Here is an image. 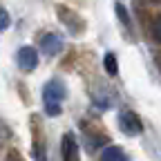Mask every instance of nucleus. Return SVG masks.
<instances>
[{
  "label": "nucleus",
  "instance_id": "1",
  "mask_svg": "<svg viewBox=\"0 0 161 161\" xmlns=\"http://www.w3.org/2000/svg\"><path fill=\"white\" fill-rule=\"evenodd\" d=\"M67 96V87L60 78H52L43 87V103L47 116H60L63 114V101Z\"/></svg>",
  "mask_w": 161,
  "mask_h": 161
},
{
  "label": "nucleus",
  "instance_id": "2",
  "mask_svg": "<svg viewBox=\"0 0 161 161\" xmlns=\"http://www.w3.org/2000/svg\"><path fill=\"white\" fill-rule=\"evenodd\" d=\"M56 16H58L60 23H63V27L69 31V36H80L85 31V27H87L85 18L80 16L78 11L69 9L67 5H56Z\"/></svg>",
  "mask_w": 161,
  "mask_h": 161
},
{
  "label": "nucleus",
  "instance_id": "3",
  "mask_svg": "<svg viewBox=\"0 0 161 161\" xmlns=\"http://www.w3.org/2000/svg\"><path fill=\"white\" fill-rule=\"evenodd\" d=\"M119 128L128 136H139L143 132V123H141V119L132 110H121L119 112Z\"/></svg>",
  "mask_w": 161,
  "mask_h": 161
},
{
  "label": "nucleus",
  "instance_id": "4",
  "mask_svg": "<svg viewBox=\"0 0 161 161\" xmlns=\"http://www.w3.org/2000/svg\"><path fill=\"white\" fill-rule=\"evenodd\" d=\"M16 63L23 72H34L38 67V52L31 45H25L16 52Z\"/></svg>",
  "mask_w": 161,
  "mask_h": 161
},
{
  "label": "nucleus",
  "instance_id": "5",
  "mask_svg": "<svg viewBox=\"0 0 161 161\" xmlns=\"http://www.w3.org/2000/svg\"><path fill=\"white\" fill-rule=\"evenodd\" d=\"M60 154H63V161H80V150L72 132H65L60 139Z\"/></svg>",
  "mask_w": 161,
  "mask_h": 161
},
{
  "label": "nucleus",
  "instance_id": "6",
  "mask_svg": "<svg viewBox=\"0 0 161 161\" xmlns=\"http://www.w3.org/2000/svg\"><path fill=\"white\" fill-rule=\"evenodd\" d=\"M63 47H65L63 38H60L58 34H54V31L43 34V38H40V52H43L45 56H56V54L63 52Z\"/></svg>",
  "mask_w": 161,
  "mask_h": 161
},
{
  "label": "nucleus",
  "instance_id": "7",
  "mask_svg": "<svg viewBox=\"0 0 161 161\" xmlns=\"http://www.w3.org/2000/svg\"><path fill=\"white\" fill-rule=\"evenodd\" d=\"M31 152L36 161H47V148H45V139L40 136V132H36L34 143H31Z\"/></svg>",
  "mask_w": 161,
  "mask_h": 161
},
{
  "label": "nucleus",
  "instance_id": "8",
  "mask_svg": "<svg viewBox=\"0 0 161 161\" xmlns=\"http://www.w3.org/2000/svg\"><path fill=\"white\" fill-rule=\"evenodd\" d=\"M114 11H116V18L121 20V25H123L128 31H132V20H130V14H128L125 5L121 3V0H116V3H114Z\"/></svg>",
  "mask_w": 161,
  "mask_h": 161
},
{
  "label": "nucleus",
  "instance_id": "9",
  "mask_svg": "<svg viewBox=\"0 0 161 161\" xmlns=\"http://www.w3.org/2000/svg\"><path fill=\"white\" fill-rule=\"evenodd\" d=\"M123 150H121L119 146H108L103 150V157H101V161H123Z\"/></svg>",
  "mask_w": 161,
  "mask_h": 161
},
{
  "label": "nucleus",
  "instance_id": "10",
  "mask_svg": "<svg viewBox=\"0 0 161 161\" xmlns=\"http://www.w3.org/2000/svg\"><path fill=\"white\" fill-rule=\"evenodd\" d=\"M103 67H105V72H108L110 76H116V74H119V65H116L114 52H108V54L103 56Z\"/></svg>",
  "mask_w": 161,
  "mask_h": 161
},
{
  "label": "nucleus",
  "instance_id": "11",
  "mask_svg": "<svg viewBox=\"0 0 161 161\" xmlns=\"http://www.w3.org/2000/svg\"><path fill=\"white\" fill-rule=\"evenodd\" d=\"M9 25H11V16L7 14V9L0 7V31H5Z\"/></svg>",
  "mask_w": 161,
  "mask_h": 161
},
{
  "label": "nucleus",
  "instance_id": "12",
  "mask_svg": "<svg viewBox=\"0 0 161 161\" xmlns=\"http://www.w3.org/2000/svg\"><path fill=\"white\" fill-rule=\"evenodd\" d=\"M152 36H154V40L161 45V16H157L154 18V23H152Z\"/></svg>",
  "mask_w": 161,
  "mask_h": 161
},
{
  "label": "nucleus",
  "instance_id": "13",
  "mask_svg": "<svg viewBox=\"0 0 161 161\" xmlns=\"http://www.w3.org/2000/svg\"><path fill=\"white\" fill-rule=\"evenodd\" d=\"M9 136H11V130H9V125L0 121V139H9Z\"/></svg>",
  "mask_w": 161,
  "mask_h": 161
},
{
  "label": "nucleus",
  "instance_id": "14",
  "mask_svg": "<svg viewBox=\"0 0 161 161\" xmlns=\"http://www.w3.org/2000/svg\"><path fill=\"white\" fill-rule=\"evenodd\" d=\"M7 161H23V159H20V154H18V152H9Z\"/></svg>",
  "mask_w": 161,
  "mask_h": 161
},
{
  "label": "nucleus",
  "instance_id": "15",
  "mask_svg": "<svg viewBox=\"0 0 161 161\" xmlns=\"http://www.w3.org/2000/svg\"><path fill=\"white\" fill-rule=\"evenodd\" d=\"M123 161H128V159H123Z\"/></svg>",
  "mask_w": 161,
  "mask_h": 161
}]
</instances>
